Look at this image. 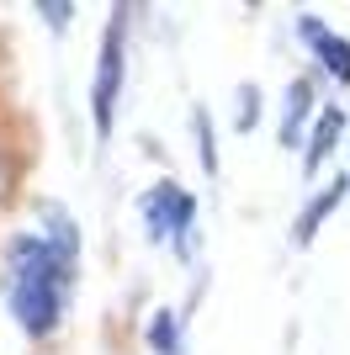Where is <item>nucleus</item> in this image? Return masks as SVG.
I'll list each match as a JSON object with an SVG mask.
<instances>
[{
  "label": "nucleus",
  "mask_w": 350,
  "mask_h": 355,
  "mask_svg": "<svg viewBox=\"0 0 350 355\" xmlns=\"http://www.w3.org/2000/svg\"><path fill=\"white\" fill-rule=\"evenodd\" d=\"M80 270V223L64 207H43V223L32 234L6 244V308L27 340H53L64 329Z\"/></svg>",
  "instance_id": "f257e3e1"
},
{
  "label": "nucleus",
  "mask_w": 350,
  "mask_h": 355,
  "mask_svg": "<svg viewBox=\"0 0 350 355\" xmlns=\"http://www.w3.org/2000/svg\"><path fill=\"white\" fill-rule=\"evenodd\" d=\"M122 80H128V11L112 6V21L101 32V53H96V80H90V122H96L101 138H112Z\"/></svg>",
  "instance_id": "f03ea898"
},
{
  "label": "nucleus",
  "mask_w": 350,
  "mask_h": 355,
  "mask_svg": "<svg viewBox=\"0 0 350 355\" xmlns=\"http://www.w3.org/2000/svg\"><path fill=\"white\" fill-rule=\"evenodd\" d=\"M144 223H149V239H154V244L170 239L175 250L186 254L191 228H197V196H191L181 180H160V186L144 196Z\"/></svg>",
  "instance_id": "7ed1b4c3"
},
{
  "label": "nucleus",
  "mask_w": 350,
  "mask_h": 355,
  "mask_svg": "<svg viewBox=\"0 0 350 355\" xmlns=\"http://www.w3.org/2000/svg\"><path fill=\"white\" fill-rule=\"evenodd\" d=\"M297 37H303V48L319 59V69L335 80V85H350V37H340V32L324 27V16L303 11L297 16Z\"/></svg>",
  "instance_id": "20e7f679"
},
{
  "label": "nucleus",
  "mask_w": 350,
  "mask_h": 355,
  "mask_svg": "<svg viewBox=\"0 0 350 355\" xmlns=\"http://www.w3.org/2000/svg\"><path fill=\"white\" fill-rule=\"evenodd\" d=\"M345 202H350V175H335L329 186H319V191L308 196V207L297 212V223H292V244H297V250H308V244L319 239V228L335 218Z\"/></svg>",
  "instance_id": "39448f33"
},
{
  "label": "nucleus",
  "mask_w": 350,
  "mask_h": 355,
  "mask_svg": "<svg viewBox=\"0 0 350 355\" xmlns=\"http://www.w3.org/2000/svg\"><path fill=\"white\" fill-rule=\"evenodd\" d=\"M345 106H319V117H313V128H308V138H303V170L308 175H319L324 164H329V154L340 148V138H345Z\"/></svg>",
  "instance_id": "423d86ee"
},
{
  "label": "nucleus",
  "mask_w": 350,
  "mask_h": 355,
  "mask_svg": "<svg viewBox=\"0 0 350 355\" xmlns=\"http://www.w3.org/2000/svg\"><path fill=\"white\" fill-rule=\"evenodd\" d=\"M313 117H319V90H313L308 74H297V80L287 85V96H281V144L292 148L297 138H308Z\"/></svg>",
  "instance_id": "0eeeda50"
},
{
  "label": "nucleus",
  "mask_w": 350,
  "mask_h": 355,
  "mask_svg": "<svg viewBox=\"0 0 350 355\" xmlns=\"http://www.w3.org/2000/svg\"><path fill=\"white\" fill-rule=\"evenodd\" d=\"M144 340H149V350H154V355H181V350H186V334H181V313L160 308L154 318H149Z\"/></svg>",
  "instance_id": "6e6552de"
},
{
  "label": "nucleus",
  "mask_w": 350,
  "mask_h": 355,
  "mask_svg": "<svg viewBox=\"0 0 350 355\" xmlns=\"http://www.w3.org/2000/svg\"><path fill=\"white\" fill-rule=\"evenodd\" d=\"M191 133H197V159H202L207 175H218V144H212V117L207 112H197L191 117Z\"/></svg>",
  "instance_id": "1a4fd4ad"
},
{
  "label": "nucleus",
  "mask_w": 350,
  "mask_h": 355,
  "mask_svg": "<svg viewBox=\"0 0 350 355\" xmlns=\"http://www.w3.org/2000/svg\"><path fill=\"white\" fill-rule=\"evenodd\" d=\"M11 186H16V159H11V144H6V133H0V207H6Z\"/></svg>",
  "instance_id": "9d476101"
},
{
  "label": "nucleus",
  "mask_w": 350,
  "mask_h": 355,
  "mask_svg": "<svg viewBox=\"0 0 350 355\" xmlns=\"http://www.w3.org/2000/svg\"><path fill=\"white\" fill-rule=\"evenodd\" d=\"M255 122H260V90L249 85L244 96H239V133H249Z\"/></svg>",
  "instance_id": "9b49d317"
},
{
  "label": "nucleus",
  "mask_w": 350,
  "mask_h": 355,
  "mask_svg": "<svg viewBox=\"0 0 350 355\" xmlns=\"http://www.w3.org/2000/svg\"><path fill=\"white\" fill-rule=\"evenodd\" d=\"M38 16H43L53 32H64V21L74 16V6H69V0H58V6H48V0H43V6H38Z\"/></svg>",
  "instance_id": "f8f14e48"
},
{
  "label": "nucleus",
  "mask_w": 350,
  "mask_h": 355,
  "mask_svg": "<svg viewBox=\"0 0 350 355\" xmlns=\"http://www.w3.org/2000/svg\"><path fill=\"white\" fill-rule=\"evenodd\" d=\"M345 175H350V170H345Z\"/></svg>",
  "instance_id": "ddd939ff"
}]
</instances>
